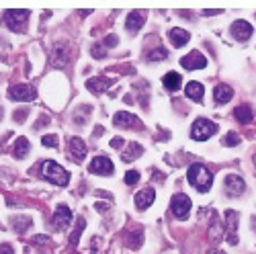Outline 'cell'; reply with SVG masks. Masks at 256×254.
Here are the masks:
<instances>
[{"label": "cell", "instance_id": "22", "mask_svg": "<svg viewBox=\"0 0 256 254\" xmlns=\"http://www.w3.org/2000/svg\"><path fill=\"white\" fill-rule=\"evenodd\" d=\"M162 84H164V89L176 92L181 89V84H183V78H181V74H176V72H168L162 78Z\"/></svg>", "mask_w": 256, "mask_h": 254}, {"label": "cell", "instance_id": "18", "mask_svg": "<svg viewBox=\"0 0 256 254\" xmlns=\"http://www.w3.org/2000/svg\"><path fill=\"white\" fill-rule=\"evenodd\" d=\"M168 37H170V43H172L174 47H183V45H186V43H189V39H191V35L186 33L184 29H181V27H174V29H170Z\"/></svg>", "mask_w": 256, "mask_h": 254}, {"label": "cell", "instance_id": "26", "mask_svg": "<svg viewBox=\"0 0 256 254\" xmlns=\"http://www.w3.org/2000/svg\"><path fill=\"white\" fill-rule=\"evenodd\" d=\"M29 148H31V145H29V140L27 138H18L17 144H15V156H17V158H25Z\"/></svg>", "mask_w": 256, "mask_h": 254}, {"label": "cell", "instance_id": "4", "mask_svg": "<svg viewBox=\"0 0 256 254\" xmlns=\"http://www.w3.org/2000/svg\"><path fill=\"white\" fill-rule=\"evenodd\" d=\"M215 131H218V125H215L213 121H209V119H203V117H199L191 127V135L197 142L209 140L211 135H215Z\"/></svg>", "mask_w": 256, "mask_h": 254}, {"label": "cell", "instance_id": "8", "mask_svg": "<svg viewBox=\"0 0 256 254\" xmlns=\"http://www.w3.org/2000/svg\"><path fill=\"white\" fill-rule=\"evenodd\" d=\"M181 66L186 68V70H203V68H207V57L201 55V52H191L186 54L183 60H181Z\"/></svg>", "mask_w": 256, "mask_h": 254}, {"label": "cell", "instance_id": "13", "mask_svg": "<svg viewBox=\"0 0 256 254\" xmlns=\"http://www.w3.org/2000/svg\"><path fill=\"white\" fill-rule=\"evenodd\" d=\"M232 35H234V39H238V41H246V39H250V35H252V25L250 23H246V21H236V23H232Z\"/></svg>", "mask_w": 256, "mask_h": 254}, {"label": "cell", "instance_id": "21", "mask_svg": "<svg viewBox=\"0 0 256 254\" xmlns=\"http://www.w3.org/2000/svg\"><path fill=\"white\" fill-rule=\"evenodd\" d=\"M184 94L189 96L191 101L201 103L203 101V94H205V89H203L201 82H189V84H186V89H184Z\"/></svg>", "mask_w": 256, "mask_h": 254}, {"label": "cell", "instance_id": "27", "mask_svg": "<svg viewBox=\"0 0 256 254\" xmlns=\"http://www.w3.org/2000/svg\"><path fill=\"white\" fill-rule=\"evenodd\" d=\"M209 236H211L213 242H218V240L223 236V226L219 223L218 218H213V223H211V228H209Z\"/></svg>", "mask_w": 256, "mask_h": 254}, {"label": "cell", "instance_id": "10", "mask_svg": "<svg viewBox=\"0 0 256 254\" xmlns=\"http://www.w3.org/2000/svg\"><path fill=\"white\" fill-rule=\"evenodd\" d=\"M8 96H11L13 101H33L37 96V91L29 84H17L8 91Z\"/></svg>", "mask_w": 256, "mask_h": 254}, {"label": "cell", "instance_id": "40", "mask_svg": "<svg viewBox=\"0 0 256 254\" xmlns=\"http://www.w3.org/2000/svg\"><path fill=\"white\" fill-rule=\"evenodd\" d=\"M252 228H254V230H256V218H254V221H252Z\"/></svg>", "mask_w": 256, "mask_h": 254}, {"label": "cell", "instance_id": "23", "mask_svg": "<svg viewBox=\"0 0 256 254\" xmlns=\"http://www.w3.org/2000/svg\"><path fill=\"white\" fill-rule=\"evenodd\" d=\"M234 117H236V119H238L240 123H250V121L254 119L252 107H250V105H240V107H236Z\"/></svg>", "mask_w": 256, "mask_h": 254}, {"label": "cell", "instance_id": "39", "mask_svg": "<svg viewBox=\"0 0 256 254\" xmlns=\"http://www.w3.org/2000/svg\"><path fill=\"white\" fill-rule=\"evenodd\" d=\"M215 15H221V11H203V17H215Z\"/></svg>", "mask_w": 256, "mask_h": 254}, {"label": "cell", "instance_id": "35", "mask_svg": "<svg viewBox=\"0 0 256 254\" xmlns=\"http://www.w3.org/2000/svg\"><path fill=\"white\" fill-rule=\"evenodd\" d=\"M117 43H119V39H117V35H107V37H105V41H103V45H105V47H115Z\"/></svg>", "mask_w": 256, "mask_h": 254}, {"label": "cell", "instance_id": "20", "mask_svg": "<svg viewBox=\"0 0 256 254\" xmlns=\"http://www.w3.org/2000/svg\"><path fill=\"white\" fill-rule=\"evenodd\" d=\"M232 96H234V91L230 89L228 84H218L213 89V99H215V103H219V105L232 101Z\"/></svg>", "mask_w": 256, "mask_h": 254}, {"label": "cell", "instance_id": "5", "mask_svg": "<svg viewBox=\"0 0 256 254\" xmlns=\"http://www.w3.org/2000/svg\"><path fill=\"white\" fill-rule=\"evenodd\" d=\"M88 170L92 174H98V177H111L115 166L107 156H96V158H92V162L88 164Z\"/></svg>", "mask_w": 256, "mask_h": 254}, {"label": "cell", "instance_id": "7", "mask_svg": "<svg viewBox=\"0 0 256 254\" xmlns=\"http://www.w3.org/2000/svg\"><path fill=\"white\" fill-rule=\"evenodd\" d=\"M72 219H74V216H72V211L68 209V205H57V209H55L54 218H52V226H54L55 230L64 232L68 226H70Z\"/></svg>", "mask_w": 256, "mask_h": 254}, {"label": "cell", "instance_id": "12", "mask_svg": "<svg viewBox=\"0 0 256 254\" xmlns=\"http://www.w3.org/2000/svg\"><path fill=\"white\" fill-rule=\"evenodd\" d=\"M68 154H70V158L74 162H82L84 156H86V145L80 138H72L70 144H68Z\"/></svg>", "mask_w": 256, "mask_h": 254}, {"label": "cell", "instance_id": "29", "mask_svg": "<svg viewBox=\"0 0 256 254\" xmlns=\"http://www.w3.org/2000/svg\"><path fill=\"white\" fill-rule=\"evenodd\" d=\"M142 242H144V234H142V232H133L131 236L127 238V244H129L131 248H140Z\"/></svg>", "mask_w": 256, "mask_h": 254}, {"label": "cell", "instance_id": "37", "mask_svg": "<svg viewBox=\"0 0 256 254\" xmlns=\"http://www.w3.org/2000/svg\"><path fill=\"white\" fill-rule=\"evenodd\" d=\"M111 145H113V148H121V145H123V140H121V138H115V140L111 142Z\"/></svg>", "mask_w": 256, "mask_h": 254}, {"label": "cell", "instance_id": "3", "mask_svg": "<svg viewBox=\"0 0 256 254\" xmlns=\"http://www.w3.org/2000/svg\"><path fill=\"white\" fill-rule=\"evenodd\" d=\"M29 11H25V8H11V11H4L2 15V23L8 27V29H13V31H25V23H27V18H29Z\"/></svg>", "mask_w": 256, "mask_h": 254}, {"label": "cell", "instance_id": "42", "mask_svg": "<svg viewBox=\"0 0 256 254\" xmlns=\"http://www.w3.org/2000/svg\"><path fill=\"white\" fill-rule=\"evenodd\" d=\"M70 254H78V252H70Z\"/></svg>", "mask_w": 256, "mask_h": 254}, {"label": "cell", "instance_id": "1", "mask_svg": "<svg viewBox=\"0 0 256 254\" xmlns=\"http://www.w3.org/2000/svg\"><path fill=\"white\" fill-rule=\"evenodd\" d=\"M186 177H189V182L193 187L199 191V193H207L213 184V172L207 168L205 164H191L189 166V172H186Z\"/></svg>", "mask_w": 256, "mask_h": 254}, {"label": "cell", "instance_id": "25", "mask_svg": "<svg viewBox=\"0 0 256 254\" xmlns=\"http://www.w3.org/2000/svg\"><path fill=\"white\" fill-rule=\"evenodd\" d=\"M84 219L82 218H78L76 219V228H74V232H72V236H70V246H76L78 242H80V236H82V232H84Z\"/></svg>", "mask_w": 256, "mask_h": 254}, {"label": "cell", "instance_id": "34", "mask_svg": "<svg viewBox=\"0 0 256 254\" xmlns=\"http://www.w3.org/2000/svg\"><path fill=\"white\" fill-rule=\"evenodd\" d=\"M137 181H140V172H137V170L125 172V184H135Z\"/></svg>", "mask_w": 256, "mask_h": 254}, {"label": "cell", "instance_id": "32", "mask_svg": "<svg viewBox=\"0 0 256 254\" xmlns=\"http://www.w3.org/2000/svg\"><path fill=\"white\" fill-rule=\"evenodd\" d=\"M91 54L96 57V60H101V57H105V55H107L105 45H103V43H94V45L91 47Z\"/></svg>", "mask_w": 256, "mask_h": 254}, {"label": "cell", "instance_id": "31", "mask_svg": "<svg viewBox=\"0 0 256 254\" xmlns=\"http://www.w3.org/2000/svg\"><path fill=\"white\" fill-rule=\"evenodd\" d=\"M164 57H166V50H164V47H158V50H152L150 54H147V60H150V62L164 60Z\"/></svg>", "mask_w": 256, "mask_h": 254}, {"label": "cell", "instance_id": "11", "mask_svg": "<svg viewBox=\"0 0 256 254\" xmlns=\"http://www.w3.org/2000/svg\"><path fill=\"white\" fill-rule=\"evenodd\" d=\"M225 193L230 195V197H240V195L246 191V184L240 177H236V174H230V177H225Z\"/></svg>", "mask_w": 256, "mask_h": 254}, {"label": "cell", "instance_id": "9", "mask_svg": "<svg viewBox=\"0 0 256 254\" xmlns=\"http://www.w3.org/2000/svg\"><path fill=\"white\" fill-rule=\"evenodd\" d=\"M70 47H68L66 41H60V43H55L54 47V57H52V64L55 68H66L68 64H70Z\"/></svg>", "mask_w": 256, "mask_h": 254}, {"label": "cell", "instance_id": "28", "mask_svg": "<svg viewBox=\"0 0 256 254\" xmlns=\"http://www.w3.org/2000/svg\"><path fill=\"white\" fill-rule=\"evenodd\" d=\"M11 223H13V228H15L18 234H23V232H27L29 226H31V219H29V218H13Z\"/></svg>", "mask_w": 256, "mask_h": 254}, {"label": "cell", "instance_id": "16", "mask_svg": "<svg viewBox=\"0 0 256 254\" xmlns=\"http://www.w3.org/2000/svg\"><path fill=\"white\" fill-rule=\"evenodd\" d=\"M144 21H146V13H144V11H131L129 15H127V18H125L127 31L137 33V31H140V29L144 27Z\"/></svg>", "mask_w": 256, "mask_h": 254}, {"label": "cell", "instance_id": "19", "mask_svg": "<svg viewBox=\"0 0 256 254\" xmlns=\"http://www.w3.org/2000/svg\"><path fill=\"white\" fill-rule=\"evenodd\" d=\"M225 223H228V240L230 244H236L238 242V238H236V228H238V213L236 211H225Z\"/></svg>", "mask_w": 256, "mask_h": 254}, {"label": "cell", "instance_id": "17", "mask_svg": "<svg viewBox=\"0 0 256 254\" xmlns=\"http://www.w3.org/2000/svg\"><path fill=\"white\" fill-rule=\"evenodd\" d=\"M113 123H115L117 127H140V119H137L133 113H125V111L115 113Z\"/></svg>", "mask_w": 256, "mask_h": 254}, {"label": "cell", "instance_id": "41", "mask_svg": "<svg viewBox=\"0 0 256 254\" xmlns=\"http://www.w3.org/2000/svg\"><path fill=\"white\" fill-rule=\"evenodd\" d=\"M207 254H218V252H215V250H209V252H207Z\"/></svg>", "mask_w": 256, "mask_h": 254}, {"label": "cell", "instance_id": "24", "mask_svg": "<svg viewBox=\"0 0 256 254\" xmlns=\"http://www.w3.org/2000/svg\"><path fill=\"white\" fill-rule=\"evenodd\" d=\"M144 152V148H142V145L140 144H129V145H127V150L121 154V158H123V162H133L135 158H140V154Z\"/></svg>", "mask_w": 256, "mask_h": 254}, {"label": "cell", "instance_id": "6", "mask_svg": "<svg viewBox=\"0 0 256 254\" xmlns=\"http://www.w3.org/2000/svg\"><path fill=\"white\" fill-rule=\"evenodd\" d=\"M170 209H172V213H174V218L184 219L186 216H189V211H191V199L186 197L184 193L174 195V197H172V205H170Z\"/></svg>", "mask_w": 256, "mask_h": 254}, {"label": "cell", "instance_id": "38", "mask_svg": "<svg viewBox=\"0 0 256 254\" xmlns=\"http://www.w3.org/2000/svg\"><path fill=\"white\" fill-rule=\"evenodd\" d=\"M25 117H27V111H18V113L15 115V119H17L18 123H21V119H25Z\"/></svg>", "mask_w": 256, "mask_h": 254}, {"label": "cell", "instance_id": "2", "mask_svg": "<svg viewBox=\"0 0 256 254\" xmlns=\"http://www.w3.org/2000/svg\"><path fill=\"white\" fill-rule=\"evenodd\" d=\"M39 170H41L39 174H41L45 181L54 182L55 187H66V184L70 182V174H68V170L57 162H54V160H45L41 166H39Z\"/></svg>", "mask_w": 256, "mask_h": 254}, {"label": "cell", "instance_id": "33", "mask_svg": "<svg viewBox=\"0 0 256 254\" xmlns=\"http://www.w3.org/2000/svg\"><path fill=\"white\" fill-rule=\"evenodd\" d=\"M41 144L47 145V148H55V145H57V135H54V133L43 135V138H41Z\"/></svg>", "mask_w": 256, "mask_h": 254}, {"label": "cell", "instance_id": "14", "mask_svg": "<svg viewBox=\"0 0 256 254\" xmlns=\"http://www.w3.org/2000/svg\"><path fill=\"white\" fill-rule=\"evenodd\" d=\"M109 86H113V80L107 76H96V78H91V80H86V89L94 92V94H101L105 92Z\"/></svg>", "mask_w": 256, "mask_h": 254}, {"label": "cell", "instance_id": "36", "mask_svg": "<svg viewBox=\"0 0 256 254\" xmlns=\"http://www.w3.org/2000/svg\"><path fill=\"white\" fill-rule=\"evenodd\" d=\"M0 254H15V250L11 244H2V246H0Z\"/></svg>", "mask_w": 256, "mask_h": 254}, {"label": "cell", "instance_id": "15", "mask_svg": "<svg viewBox=\"0 0 256 254\" xmlns=\"http://www.w3.org/2000/svg\"><path fill=\"white\" fill-rule=\"evenodd\" d=\"M154 199H156V191L152 187L142 189L140 193H135V207L144 211V209H147L154 203Z\"/></svg>", "mask_w": 256, "mask_h": 254}, {"label": "cell", "instance_id": "30", "mask_svg": "<svg viewBox=\"0 0 256 254\" xmlns=\"http://www.w3.org/2000/svg\"><path fill=\"white\" fill-rule=\"evenodd\" d=\"M238 144H240V135L236 133V131H230L223 138V145H230V148H234V145H238Z\"/></svg>", "mask_w": 256, "mask_h": 254}]
</instances>
